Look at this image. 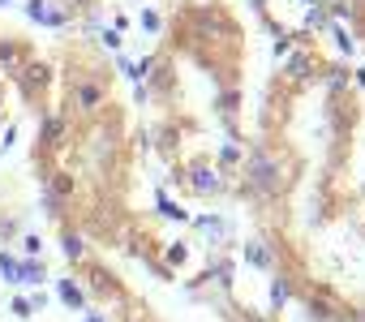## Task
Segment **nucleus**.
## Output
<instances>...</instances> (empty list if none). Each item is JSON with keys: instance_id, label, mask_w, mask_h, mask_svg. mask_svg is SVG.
<instances>
[{"instance_id": "obj_1", "label": "nucleus", "mask_w": 365, "mask_h": 322, "mask_svg": "<svg viewBox=\"0 0 365 322\" xmlns=\"http://www.w3.org/2000/svg\"><path fill=\"white\" fill-rule=\"evenodd\" d=\"M254 185L258 189H271V181H275V168H271V159H254Z\"/></svg>"}, {"instance_id": "obj_2", "label": "nucleus", "mask_w": 365, "mask_h": 322, "mask_svg": "<svg viewBox=\"0 0 365 322\" xmlns=\"http://www.w3.org/2000/svg\"><path fill=\"white\" fill-rule=\"evenodd\" d=\"M245 258H250L254 266H262V271L271 266V249H267L262 241H250V245H245Z\"/></svg>"}, {"instance_id": "obj_3", "label": "nucleus", "mask_w": 365, "mask_h": 322, "mask_svg": "<svg viewBox=\"0 0 365 322\" xmlns=\"http://www.w3.org/2000/svg\"><path fill=\"white\" fill-rule=\"evenodd\" d=\"M288 292H292V288H288V279H284V275H275V279H271V305H284V301H288Z\"/></svg>"}, {"instance_id": "obj_4", "label": "nucleus", "mask_w": 365, "mask_h": 322, "mask_svg": "<svg viewBox=\"0 0 365 322\" xmlns=\"http://www.w3.org/2000/svg\"><path fill=\"white\" fill-rule=\"evenodd\" d=\"M61 301H65V305H73V309H82V305H86L78 284H61Z\"/></svg>"}, {"instance_id": "obj_5", "label": "nucleus", "mask_w": 365, "mask_h": 322, "mask_svg": "<svg viewBox=\"0 0 365 322\" xmlns=\"http://www.w3.org/2000/svg\"><path fill=\"white\" fill-rule=\"evenodd\" d=\"M14 279H31V284H39V279H43V266H39V262H22V271H18Z\"/></svg>"}, {"instance_id": "obj_6", "label": "nucleus", "mask_w": 365, "mask_h": 322, "mask_svg": "<svg viewBox=\"0 0 365 322\" xmlns=\"http://www.w3.org/2000/svg\"><path fill=\"white\" fill-rule=\"evenodd\" d=\"M61 245H65V254H69V258H82V241H78L73 232H65V237H61Z\"/></svg>"}, {"instance_id": "obj_7", "label": "nucleus", "mask_w": 365, "mask_h": 322, "mask_svg": "<svg viewBox=\"0 0 365 322\" xmlns=\"http://www.w3.org/2000/svg\"><path fill=\"white\" fill-rule=\"evenodd\" d=\"M194 185H207V189H211V185H215V177H211V172H202V168H194Z\"/></svg>"}, {"instance_id": "obj_8", "label": "nucleus", "mask_w": 365, "mask_h": 322, "mask_svg": "<svg viewBox=\"0 0 365 322\" xmlns=\"http://www.w3.org/2000/svg\"><path fill=\"white\" fill-rule=\"evenodd\" d=\"M95 99H99V90H95V86H82V103L95 108Z\"/></svg>"}, {"instance_id": "obj_9", "label": "nucleus", "mask_w": 365, "mask_h": 322, "mask_svg": "<svg viewBox=\"0 0 365 322\" xmlns=\"http://www.w3.org/2000/svg\"><path fill=\"white\" fill-rule=\"evenodd\" d=\"M198 228H207L211 237H220V228H224V224H220V219H198Z\"/></svg>"}, {"instance_id": "obj_10", "label": "nucleus", "mask_w": 365, "mask_h": 322, "mask_svg": "<svg viewBox=\"0 0 365 322\" xmlns=\"http://www.w3.org/2000/svg\"><path fill=\"white\" fill-rule=\"evenodd\" d=\"M86 322H103V318H99V313H86Z\"/></svg>"}]
</instances>
